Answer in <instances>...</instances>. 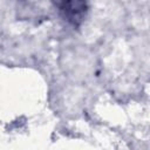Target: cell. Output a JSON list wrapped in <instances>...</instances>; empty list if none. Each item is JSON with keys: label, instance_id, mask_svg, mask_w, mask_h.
<instances>
[{"label": "cell", "instance_id": "obj_1", "mask_svg": "<svg viewBox=\"0 0 150 150\" xmlns=\"http://www.w3.org/2000/svg\"><path fill=\"white\" fill-rule=\"evenodd\" d=\"M59 12L64 20L76 26L80 25L87 13V0H60Z\"/></svg>", "mask_w": 150, "mask_h": 150}]
</instances>
